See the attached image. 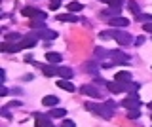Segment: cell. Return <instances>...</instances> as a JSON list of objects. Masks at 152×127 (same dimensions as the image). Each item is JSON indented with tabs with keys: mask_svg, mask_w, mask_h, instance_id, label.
Masks as SVG:
<instances>
[{
	"mask_svg": "<svg viewBox=\"0 0 152 127\" xmlns=\"http://www.w3.org/2000/svg\"><path fill=\"white\" fill-rule=\"evenodd\" d=\"M107 87H108V91H112V93H122V91H126V87H124V83H120V82H108L107 83Z\"/></svg>",
	"mask_w": 152,
	"mask_h": 127,
	"instance_id": "obj_9",
	"label": "cell"
},
{
	"mask_svg": "<svg viewBox=\"0 0 152 127\" xmlns=\"http://www.w3.org/2000/svg\"><path fill=\"white\" fill-rule=\"evenodd\" d=\"M57 19H59V21H65V23H74V21H78V17L72 15V13H65V15H59Z\"/></svg>",
	"mask_w": 152,
	"mask_h": 127,
	"instance_id": "obj_16",
	"label": "cell"
},
{
	"mask_svg": "<svg viewBox=\"0 0 152 127\" xmlns=\"http://www.w3.org/2000/svg\"><path fill=\"white\" fill-rule=\"evenodd\" d=\"M61 127H74V121H70V120H63Z\"/></svg>",
	"mask_w": 152,
	"mask_h": 127,
	"instance_id": "obj_30",
	"label": "cell"
},
{
	"mask_svg": "<svg viewBox=\"0 0 152 127\" xmlns=\"http://www.w3.org/2000/svg\"><path fill=\"white\" fill-rule=\"evenodd\" d=\"M141 116V110L139 108H135V110H129L127 112V118H129V120H135V118H139Z\"/></svg>",
	"mask_w": 152,
	"mask_h": 127,
	"instance_id": "obj_24",
	"label": "cell"
},
{
	"mask_svg": "<svg viewBox=\"0 0 152 127\" xmlns=\"http://www.w3.org/2000/svg\"><path fill=\"white\" fill-rule=\"evenodd\" d=\"M23 15L25 17H36L38 10H34V8H23Z\"/></svg>",
	"mask_w": 152,
	"mask_h": 127,
	"instance_id": "obj_20",
	"label": "cell"
},
{
	"mask_svg": "<svg viewBox=\"0 0 152 127\" xmlns=\"http://www.w3.org/2000/svg\"><path fill=\"white\" fill-rule=\"evenodd\" d=\"M57 87H61V89H65V91H74V86H72V83H70L69 82V80H63V78H61V80H57Z\"/></svg>",
	"mask_w": 152,
	"mask_h": 127,
	"instance_id": "obj_13",
	"label": "cell"
},
{
	"mask_svg": "<svg viewBox=\"0 0 152 127\" xmlns=\"http://www.w3.org/2000/svg\"><path fill=\"white\" fill-rule=\"evenodd\" d=\"M104 4H108V6H120L122 8V4H124V0H103Z\"/></svg>",
	"mask_w": 152,
	"mask_h": 127,
	"instance_id": "obj_26",
	"label": "cell"
},
{
	"mask_svg": "<svg viewBox=\"0 0 152 127\" xmlns=\"http://www.w3.org/2000/svg\"><path fill=\"white\" fill-rule=\"evenodd\" d=\"M2 51H6V53H13V51H19V48H17V44L4 42V44H2Z\"/></svg>",
	"mask_w": 152,
	"mask_h": 127,
	"instance_id": "obj_15",
	"label": "cell"
},
{
	"mask_svg": "<svg viewBox=\"0 0 152 127\" xmlns=\"http://www.w3.org/2000/svg\"><path fill=\"white\" fill-rule=\"evenodd\" d=\"M46 59H48V63H51V65L61 63V61H63L61 53H55V51H48V53H46Z\"/></svg>",
	"mask_w": 152,
	"mask_h": 127,
	"instance_id": "obj_11",
	"label": "cell"
},
{
	"mask_svg": "<svg viewBox=\"0 0 152 127\" xmlns=\"http://www.w3.org/2000/svg\"><path fill=\"white\" fill-rule=\"evenodd\" d=\"M61 6V0H50V10H57Z\"/></svg>",
	"mask_w": 152,
	"mask_h": 127,
	"instance_id": "obj_28",
	"label": "cell"
},
{
	"mask_svg": "<svg viewBox=\"0 0 152 127\" xmlns=\"http://www.w3.org/2000/svg\"><path fill=\"white\" fill-rule=\"evenodd\" d=\"M137 21H141V23H152V15H148V13H139V15H137Z\"/></svg>",
	"mask_w": 152,
	"mask_h": 127,
	"instance_id": "obj_23",
	"label": "cell"
},
{
	"mask_svg": "<svg viewBox=\"0 0 152 127\" xmlns=\"http://www.w3.org/2000/svg\"><path fill=\"white\" fill-rule=\"evenodd\" d=\"M114 80H116V82H120V83H127V82H131V72L122 70V72H118L116 76H114Z\"/></svg>",
	"mask_w": 152,
	"mask_h": 127,
	"instance_id": "obj_10",
	"label": "cell"
},
{
	"mask_svg": "<svg viewBox=\"0 0 152 127\" xmlns=\"http://www.w3.org/2000/svg\"><path fill=\"white\" fill-rule=\"evenodd\" d=\"M148 108H150V110H152V101H150V102H148Z\"/></svg>",
	"mask_w": 152,
	"mask_h": 127,
	"instance_id": "obj_32",
	"label": "cell"
},
{
	"mask_svg": "<svg viewBox=\"0 0 152 127\" xmlns=\"http://www.w3.org/2000/svg\"><path fill=\"white\" fill-rule=\"evenodd\" d=\"M101 36H103V38H114L118 44H124V46L131 42V36L126 34L124 30H103Z\"/></svg>",
	"mask_w": 152,
	"mask_h": 127,
	"instance_id": "obj_2",
	"label": "cell"
},
{
	"mask_svg": "<svg viewBox=\"0 0 152 127\" xmlns=\"http://www.w3.org/2000/svg\"><path fill=\"white\" fill-rule=\"evenodd\" d=\"M129 10H131L133 13H135V15H139V13H141V10H139V6H137V2H133V0H131V2H129Z\"/></svg>",
	"mask_w": 152,
	"mask_h": 127,
	"instance_id": "obj_27",
	"label": "cell"
},
{
	"mask_svg": "<svg viewBox=\"0 0 152 127\" xmlns=\"http://www.w3.org/2000/svg\"><path fill=\"white\" fill-rule=\"evenodd\" d=\"M80 93L89 95V97H93V99H99V97H101V95H99V89L93 87V86H82V87H80Z\"/></svg>",
	"mask_w": 152,
	"mask_h": 127,
	"instance_id": "obj_8",
	"label": "cell"
},
{
	"mask_svg": "<svg viewBox=\"0 0 152 127\" xmlns=\"http://www.w3.org/2000/svg\"><path fill=\"white\" fill-rule=\"evenodd\" d=\"M82 8H84V6H82L80 2H70V4H69V12H70V13H74V12H80Z\"/></svg>",
	"mask_w": 152,
	"mask_h": 127,
	"instance_id": "obj_21",
	"label": "cell"
},
{
	"mask_svg": "<svg viewBox=\"0 0 152 127\" xmlns=\"http://www.w3.org/2000/svg\"><path fill=\"white\" fill-rule=\"evenodd\" d=\"M31 27H32V29H42V27H44V21H40V19H32V21H31Z\"/></svg>",
	"mask_w": 152,
	"mask_h": 127,
	"instance_id": "obj_25",
	"label": "cell"
},
{
	"mask_svg": "<svg viewBox=\"0 0 152 127\" xmlns=\"http://www.w3.org/2000/svg\"><path fill=\"white\" fill-rule=\"evenodd\" d=\"M50 116L51 118H65L66 116V110H65V108H55V110L50 112Z\"/></svg>",
	"mask_w": 152,
	"mask_h": 127,
	"instance_id": "obj_19",
	"label": "cell"
},
{
	"mask_svg": "<svg viewBox=\"0 0 152 127\" xmlns=\"http://www.w3.org/2000/svg\"><path fill=\"white\" fill-rule=\"evenodd\" d=\"M108 55L112 57V61H114V63H126V61H129V55H126L124 51H118V49L110 51Z\"/></svg>",
	"mask_w": 152,
	"mask_h": 127,
	"instance_id": "obj_6",
	"label": "cell"
},
{
	"mask_svg": "<svg viewBox=\"0 0 152 127\" xmlns=\"http://www.w3.org/2000/svg\"><path fill=\"white\" fill-rule=\"evenodd\" d=\"M124 87H126V91H129L131 95H135V91L139 89V83H135V82H127V83H124Z\"/></svg>",
	"mask_w": 152,
	"mask_h": 127,
	"instance_id": "obj_17",
	"label": "cell"
},
{
	"mask_svg": "<svg viewBox=\"0 0 152 127\" xmlns=\"http://www.w3.org/2000/svg\"><path fill=\"white\" fill-rule=\"evenodd\" d=\"M42 38H44V40H55L57 38V32L55 30H42Z\"/></svg>",
	"mask_w": 152,
	"mask_h": 127,
	"instance_id": "obj_18",
	"label": "cell"
},
{
	"mask_svg": "<svg viewBox=\"0 0 152 127\" xmlns=\"http://www.w3.org/2000/svg\"><path fill=\"white\" fill-rule=\"evenodd\" d=\"M142 29H145L146 32H152V23H145V25H142Z\"/></svg>",
	"mask_w": 152,
	"mask_h": 127,
	"instance_id": "obj_31",
	"label": "cell"
},
{
	"mask_svg": "<svg viewBox=\"0 0 152 127\" xmlns=\"http://www.w3.org/2000/svg\"><path fill=\"white\" fill-rule=\"evenodd\" d=\"M57 74H59L63 80H70V78H72V70H70L69 67H59V68H57Z\"/></svg>",
	"mask_w": 152,
	"mask_h": 127,
	"instance_id": "obj_12",
	"label": "cell"
},
{
	"mask_svg": "<svg viewBox=\"0 0 152 127\" xmlns=\"http://www.w3.org/2000/svg\"><path fill=\"white\" fill-rule=\"evenodd\" d=\"M36 40H38V36H34V34H28V36H25V38H21V40H19L17 48H19V49H27V48H32V46L36 44Z\"/></svg>",
	"mask_w": 152,
	"mask_h": 127,
	"instance_id": "obj_4",
	"label": "cell"
},
{
	"mask_svg": "<svg viewBox=\"0 0 152 127\" xmlns=\"http://www.w3.org/2000/svg\"><path fill=\"white\" fill-rule=\"evenodd\" d=\"M122 106H124V108H129V110L141 108V99H139V95H129L127 99H124Z\"/></svg>",
	"mask_w": 152,
	"mask_h": 127,
	"instance_id": "obj_3",
	"label": "cell"
},
{
	"mask_svg": "<svg viewBox=\"0 0 152 127\" xmlns=\"http://www.w3.org/2000/svg\"><path fill=\"white\" fill-rule=\"evenodd\" d=\"M86 108H88L89 112H93V114L104 118V120H110L112 118V110H108V105H95V102H86Z\"/></svg>",
	"mask_w": 152,
	"mask_h": 127,
	"instance_id": "obj_1",
	"label": "cell"
},
{
	"mask_svg": "<svg viewBox=\"0 0 152 127\" xmlns=\"http://www.w3.org/2000/svg\"><path fill=\"white\" fill-rule=\"evenodd\" d=\"M42 70H44L46 76H53V74H57V68H55V67H51V65H46V67L42 68Z\"/></svg>",
	"mask_w": 152,
	"mask_h": 127,
	"instance_id": "obj_22",
	"label": "cell"
},
{
	"mask_svg": "<svg viewBox=\"0 0 152 127\" xmlns=\"http://www.w3.org/2000/svg\"><path fill=\"white\" fill-rule=\"evenodd\" d=\"M15 40H21V36L19 34H8L6 36V42H15Z\"/></svg>",
	"mask_w": 152,
	"mask_h": 127,
	"instance_id": "obj_29",
	"label": "cell"
},
{
	"mask_svg": "<svg viewBox=\"0 0 152 127\" xmlns=\"http://www.w3.org/2000/svg\"><path fill=\"white\" fill-rule=\"evenodd\" d=\"M57 102H59V99L53 97V95H48V97L42 99V105H44V106H55Z\"/></svg>",
	"mask_w": 152,
	"mask_h": 127,
	"instance_id": "obj_14",
	"label": "cell"
},
{
	"mask_svg": "<svg viewBox=\"0 0 152 127\" xmlns=\"http://www.w3.org/2000/svg\"><path fill=\"white\" fill-rule=\"evenodd\" d=\"M108 23H110L112 27H122V29H126V27L129 25V19H126V17H120V15H116V17H108Z\"/></svg>",
	"mask_w": 152,
	"mask_h": 127,
	"instance_id": "obj_5",
	"label": "cell"
},
{
	"mask_svg": "<svg viewBox=\"0 0 152 127\" xmlns=\"http://www.w3.org/2000/svg\"><path fill=\"white\" fill-rule=\"evenodd\" d=\"M34 120H36V127H53L51 120L44 114H34Z\"/></svg>",
	"mask_w": 152,
	"mask_h": 127,
	"instance_id": "obj_7",
	"label": "cell"
}]
</instances>
